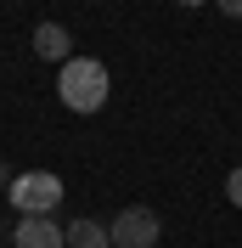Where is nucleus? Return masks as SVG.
<instances>
[{
    "mask_svg": "<svg viewBox=\"0 0 242 248\" xmlns=\"http://www.w3.org/2000/svg\"><path fill=\"white\" fill-rule=\"evenodd\" d=\"M226 198H231V203H237V209H242V164H237V170L226 175Z\"/></svg>",
    "mask_w": 242,
    "mask_h": 248,
    "instance_id": "0eeeda50",
    "label": "nucleus"
},
{
    "mask_svg": "<svg viewBox=\"0 0 242 248\" xmlns=\"http://www.w3.org/2000/svg\"><path fill=\"white\" fill-rule=\"evenodd\" d=\"M175 6H186V12H197V6H214V0H175Z\"/></svg>",
    "mask_w": 242,
    "mask_h": 248,
    "instance_id": "1a4fd4ad",
    "label": "nucleus"
},
{
    "mask_svg": "<svg viewBox=\"0 0 242 248\" xmlns=\"http://www.w3.org/2000/svg\"><path fill=\"white\" fill-rule=\"evenodd\" d=\"M12 248H68V226H57L51 215H23L12 226Z\"/></svg>",
    "mask_w": 242,
    "mask_h": 248,
    "instance_id": "20e7f679",
    "label": "nucleus"
},
{
    "mask_svg": "<svg viewBox=\"0 0 242 248\" xmlns=\"http://www.w3.org/2000/svg\"><path fill=\"white\" fill-rule=\"evenodd\" d=\"M0 186H12V170H6V164H0Z\"/></svg>",
    "mask_w": 242,
    "mask_h": 248,
    "instance_id": "9d476101",
    "label": "nucleus"
},
{
    "mask_svg": "<svg viewBox=\"0 0 242 248\" xmlns=\"http://www.w3.org/2000/svg\"><path fill=\"white\" fill-rule=\"evenodd\" d=\"M34 57L40 62H68L74 57V34L62 29V23H40L34 29Z\"/></svg>",
    "mask_w": 242,
    "mask_h": 248,
    "instance_id": "39448f33",
    "label": "nucleus"
},
{
    "mask_svg": "<svg viewBox=\"0 0 242 248\" xmlns=\"http://www.w3.org/2000/svg\"><path fill=\"white\" fill-rule=\"evenodd\" d=\"M214 12L231 17V23H242V0H214Z\"/></svg>",
    "mask_w": 242,
    "mask_h": 248,
    "instance_id": "6e6552de",
    "label": "nucleus"
},
{
    "mask_svg": "<svg viewBox=\"0 0 242 248\" xmlns=\"http://www.w3.org/2000/svg\"><path fill=\"white\" fill-rule=\"evenodd\" d=\"M113 248H158V237H164V220L152 215V209H141V203H130V209H119L113 215Z\"/></svg>",
    "mask_w": 242,
    "mask_h": 248,
    "instance_id": "7ed1b4c3",
    "label": "nucleus"
},
{
    "mask_svg": "<svg viewBox=\"0 0 242 248\" xmlns=\"http://www.w3.org/2000/svg\"><path fill=\"white\" fill-rule=\"evenodd\" d=\"M6 198L17 203V215H51L62 203V181L51 170H23V175H12Z\"/></svg>",
    "mask_w": 242,
    "mask_h": 248,
    "instance_id": "f03ea898",
    "label": "nucleus"
},
{
    "mask_svg": "<svg viewBox=\"0 0 242 248\" xmlns=\"http://www.w3.org/2000/svg\"><path fill=\"white\" fill-rule=\"evenodd\" d=\"M57 96H62V108H74V113H102L107 96H113L107 62H96V57H68V62H62V74H57Z\"/></svg>",
    "mask_w": 242,
    "mask_h": 248,
    "instance_id": "f257e3e1",
    "label": "nucleus"
},
{
    "mask_svg": "<svg viewBox=\"0 0 242 248\" xmlns=\"http://www.w3.org/2000/svg\"><path fill=\"white\" fill-rule=\"evenodd\" d=\"M68 248H113V232L102 220H74L68 226Z\"/></svg>",
    "mask_w": 242,
    "mask_h": 248,
    "instance_id": "423d86ee",
    "label": "nucleus"
}]
</instances>
